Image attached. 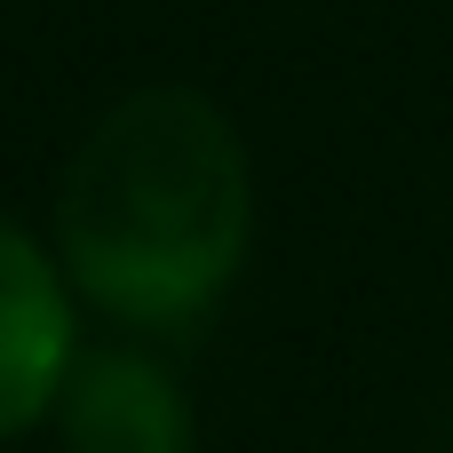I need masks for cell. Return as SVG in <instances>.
Returning a JSON list of instances; mask_svg holds the SVG:
<instances>
[{
	"label": "cell",
	"instance_id": "1",
	"mask_svg": "<svg viewBox=\"0 0 453 453\" xmlns=\"http://www.w3.org/2000/svg\"><path fill=\"white\" fill-rule=\"evenodd\" d=\"M255 183L239 127L199 88L119 96L56 183V263L64 279L151 334L199 326L247 263Z\"/></svg>",
	"mask_w": 453,
	"mask_h": 453
},
{
	"label": "cell",
	"instance_id": "2",
	"mask_svg": "<svg viewBox=\"0 0 453 453\" xmlns=\"http://www.w3.org/2000/svg\"><path fill=\"white\" fill-rule=\"evenodd\" d=\"M72 303L56 263L0 223V446L24 438L40 414H56L64 374H72Z\"/></svg>",
	"mask_w": 453,
	"mask_h": 453
},
{
	"label": "cell",
	"instance_id": "3",
	"mask_svg": "<svg viewBox=\"0 0 453 453\" xmlns=\"http://www.w3.org/2000/svg\"><path fill=\"white\" fill-rule=\"evenodd\" d=\"M64 453H191V406L143 350H96L72 358L56 398Z\"/></svg>",
	"mask_w": 453,
	"mask_h": 453
}]
</instances>
